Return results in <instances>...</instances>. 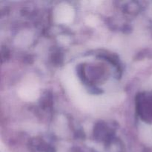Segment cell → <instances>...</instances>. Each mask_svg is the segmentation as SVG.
<instances>
[{"label": "cell", "instance_id": "6da1fadb", "mask_svg": "<svg viewBox=\"0 0 152 152\" xmlns=\"http://www.w3.org/2000/svg\"><path fill=\"white\" fill-rule=\"evenodd\" d=\"M74 16L72 7L67 4H61L56 10V19L61 23H69L73 20Z\"/></svg>", "mask_w": 152, "mask_h": 152}, {"label": "cell", "instance_id": "7a4b0ae2", "mask_svg": "<svg viewBox=\"0 0 152 152\" xmlns=\"http://www.w3.org/2000/svg\"><path fill=\"white\" fill-rule=\"evenodd\" d=\"M19 93L22 99L27 101L35 100L39 96V91L37 87L35 85H32L31 83L22 86L19 90Z\"/></svg>", "mask_w": 152, "mask_h": 152}, {"label": "cell", "instance_id": "3957f363", "mask_svg": "<svg viewBox=\"0 0 152 152\" xmlns=\"http://www.w3.org/2000/svg\"><path fill=\"white\" fill-rule=\"evenodd\" d=\"M87 23L90 25H95L97 23V19L94 16H88L87 18Z\"/></svg>", "mask_w": 152, "mask_h": 152}]
</instances>
